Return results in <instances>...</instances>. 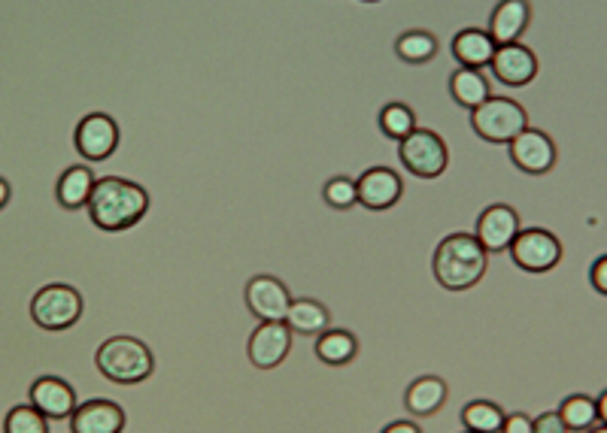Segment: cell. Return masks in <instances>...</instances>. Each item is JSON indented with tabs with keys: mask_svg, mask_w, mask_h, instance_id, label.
<instances>
[{
	"mask_svg": "<svg viewBox=\"0 0 607 433\" xmlns=\"http://www.w3.org/2000/svg\"><path fill=\"white\" fill-rule=\"evenodd\" d=\"M85 209H89L94 228L119 234V230L134 228L138 221H143V216L150 213V194L143 185L131 183V179L107 176V179L94 183Z\"/></svg>",
	"mask_w": 607,
	"mask_h": 433,
	"instance_id": "1",
	"label": "cell"
},
{
	"mask_svg": "<svg viewBox=\"0 0 607 433\" xmlns=\"http://www.w3.org/2000/svg\"><path fill=\"white\" fill-rule=\"evenodd\" d=\"M486 258L489 255L474 234H449L437 243L432 261L437 286L447 291H468L486 276Z\"/></svg>",
	"mask_w": 607,
	"mask_h": 433,
	"instance_id": "2",
	"label": "cell"
},
{
	"mask_svg": "<svg viewBox=\"0 0 607 433\" xmlns=\"http://www.w3.org/2000/svg\"><path fill=\"white\" fill-rule=\"evenodd\" d=\"M94 364L101 370V377L115 385H140L152 377L155 358L150 346L138 337H110L101 342Z\"/></svg>",
	"mask_w": 607,
	"mask_h": 433,
	"instance_id": "3",
	"label": "cell"
},
{
	"mask_svg": "<svg viewBox=\"0 0 607 433\" xmlns=\"http://www.w3.org/2000/svg\"><path fill=\"white\" fill-rule=\"evenodd\" d=\"M471 127L486 143L507 146L528 127V113L523 110V103L510 101V97H489L477 110H471Z\"/></svg>",
	"mask_w": 607,
	"mask_h": 433,
	"instance_id": "4",
	"label": "cell"
},
{
	"mask_svg": "<svg viewBox=\"0 0 607 433\" xmlns=\"http://www.w3.org/2000/svg\"><path fill=\"white\" fill-rule=\"evenodd\" d=\"M31 319L43 331H68L82 319V295L64 282L40 288L31 300Z\"/></svg>",
	"mask_w": 607,
	"mask_h": 433,
	"instance_id": "5",
	"label": "cell"
},
{
	"mask_svg": "<svg viewBox=\"0 0 607 433\" xmlns=\"http://www.w3.org/2000/svg\"><path fill=\"white\" fill-rule=\"evenodd\" d=\"M398 158H402L404 171H411L419 179H437L447 171L449 152L441 134L428 131V127H416L411 137L398 143Z\"/></svg>",
	"mask_w": 607,
	"mask_h": 433,
	"instance_id": "6",
	"label": "cell"
},
{
	"mask_svg": "<svg viewBox=\"0 0 607 433\" xmlns=\"http://www.w3.org/2000/svg\"><path fill=\"white\" fill-rule=\"evenodd\" d=\"M507 251H510L516 267L526 270V274H550L553 267L562 261L559 237L547 228L519 230Z\"/></svg>",
	"mask_w": 607,
	"mask_h": 433,
	"instance_id": "7",
	"label": "cell"
},
{
	"mask_svg": "<svg viewBox=\"0 0 607 433\" xmlns=\"http://www.w3.org/2000/svg\"><path fill=\"white\" fill-rule=\"evenodd\" d=\"M507 148H510L516 171L528 173V176H544L556 167V143L547 131L526 127L519 137L507 143Z\"/></svg>",
	"mask_w": 607,
	"mask_h": 433,
	"instance_id": "8",
	"label": "cell"
},
{
	"mask_svg": "<svg viewBox=\"0 0 607 433\" xmlns=\"http://www.w3.org/2000/svg\"><path fill=\"white\" fill-rule=\"evenodd\" d=\"M292 328L286 321H262L246 342V354L259 370H274L292 352Z\"/></svg>",
	"mask_w": 607,
	"mask_h": 433,
	"instance_id": "9",
	"label": "cell"
},
{
	"mask_svg": "<svg viewBox=\"0 0 607 433\" xmlns=\"http://www.w3.org/2000/svg\"><path fill=\"white\" fill-rule=\"evenodd\" d=\"M519 230H523V225H519V213H516L514 206L493 204L486 206L480 218H477L474 237L486 249V255H498V251L510 249V243L516 240Z\"/></svg>",
	"mask_w": 607,
	"mask_h": 433,
	"instance_id": "10",
	"label": "cell"
},
{
	"mask_svg": "<svg viewBox=\"0 0 607 433\" xmlns=\"http://www.w3.org/2000/svg\"><path fill=\"white\" fill-rule=\"evenodd\" d=\"M73 146L85 161H107L119 148V125L113 115L89 113L77 125Z\"/></svg>",
	"mask_w": 607,
	"mask_h": 433,
	"instance_id": "11",
	"label": "cell"
},
{
	"mask_svg": "<svg viewBox=\"0 0 607 433\" xmlns=\"http://www.w3.org/2000/svg\"><path fill=\"white\" fill-rule=\"evenodd\" d=\"M246 307H250L255 319L286 321L289 307H292V295H289V288L276 276H253L246 282Z\"/></svg>",
	"mask_w": 607,
	"mask_h": 433,
	"instance_id": "12",
	"label": "cell"
},
{
	"mask_svg": "<svg viewBox=\"0 0 607 433\" xmlns=\"http://www.w3.org/2000/svg\"><path fill=\"white\" fill-rule=\"evenodd\" d=\"M355 192H358V204L374 213L392 209V206L402 200L404 185L402 176L390 167H371L358 179H355Z\"/></svg>",
	"mask_w": 607,
	"mask_h": 433,
	"instance_id": "13",
	"label": "cell"
},
{
	"mask_svg": "<svg viewBox=\"0 0 607 433\" xmlns=\"http://www.w3.org/2000/svg\"><path fill=\"white\" fill-rule=\"evenodd\" d=\"M489 70H493V76L502 85L523 89V85H528L538 76V55L528 47H523V43H507V47L495 49Z\"/></svg>",
	"mask_w": 607,
	"mask_h": 433,
	"instance_id": "14",
	"label": "cell"
},
{
	"mask_svg": "<svg viewBox=\"0 0 607 433\" xmlns=\"http://www.w3.org/2000/svg\"><path fill=\"white\" fill-rule=\"evenodd\" d=\"M125 410L113 400H85L70 415V433H122Z\"/></svg>",
	"mask_w": 607,
	"mask_h": 433,
	"instance_id": "15",
	"label": "cell"
},
{
	"mask_svg": "<svg viewBox=\"0 0 607 433\" xmlns=\"http://www.w3.org/2000/svg\"><path fill=\"white\" fill-rule=\"evenodd\" d=\"M31 406L43 412L47 419H70L77 403V391L61 377H40L31 385Z\"/></svg>",
	"mask_w": 607,
	"mask_h": 433,
	"instance_id": "16",
	"label": "cell"
},
{
	"mask_svg": "<svg viewBox=\"0 0 607 433\" xmlns=\"http://www.w3.org/2000/svg\"><path fill=\"white\" fill-rule=\"evenodd\" d=\"M528 22H532L528 0H498L493 16H489V37L495 40V47L519 43V37L526 34Z\"/></svg>",
	"mask_w": 607,
	"mask_h": 433,
	"instance_id": "17",
	"label": "cell"
},
{
	"mask_svg": "<svg viewBox=\"0 0 607 433\" xmlns=\"http://www.w3.org/2000/svg\"><path fill=\"white\" fill-rule=\"evenodd\" d=\"M495 40L489 37V31H480V28H465L453 37V58L458 61V68L483 70L493 64L495 55Z\"/></svg>",
	"mask_w": 607,
	"mask_h": 433,
	"instance_id": "18",
	"label": "cell"
},
{
	"mask_svg": "<svg viewBox=\"0 0 607 433\" xmlns=\"http://www.w3.org/2000/svg\"><path fill=\"white\" fill-rule=\"evenodd\" d=\"M447 394L449 388L441 377H419L416 382H411V388H407L404 406H407V412H413V415L428 419V415H435V412L444 410Z\"/></svg>",
	"mask_w": 607,
	"mask_h": 433,
	"instance_id": "19",
	"label": "cell"
},
{
	"mask_svg": "<svg viewBox=\"0 0 607 433\" xmlns=\"http://www.w3.org/2000/svg\"><path fill=\"white\" fill-rule=\"evenodd\" d=\"M449 94L458 106L465 110H477L483 101L493 97V85L486 80L483 70H471V68H458L449 73Z\"/></svg>",
	"mask_w": 607,
	"mask_h": 433,
	"instance_id": "20",
	"label": "cell"
},
{
	"mask_svg": "<svg viewBox=\"0 0 607 433\" xmlns=\"http://www.w3.org/2000/svg\"><path fill=\"white\" fill-rule=\"evenodd\" d=\"M94 173L85 167V164H77V167H68V171L61 173V179L55 185V197L58 204L64 206V209H82V206H89V197L94 192Z\"/></svg>",
	"mask_w": 607,
	"mask_h": 433,
	"instance_id": "21",
	"label": "cell"
},
{
	"mask_svg": "<svg viewBox=\"0 0 607 433\" xmlns=\"http://www.w3.org/2000/svg\"><path fill=\"white\" fill-rule=\"evenodd\" d=\"M328 321H332V312L322 307L320 300H310V297L292 300L286 316L292 333H304V337H320L322 331H328Z\"/></svg>",
	"mask_w": 607,
	"mask_h": 433,
	"instance_id": "22",
	"label": "cell"
},
{
	"mask_svg": "<svg viewBox=\"0 0 607 433\" xmlns=\"http://www.w3.org/2000/svg\"><path fill=\"white\" fill-rule=\"evenodd\" d=\"M355 352H358L355 333L341 331V328H328V331H322L320 340H316V358L328 367L350 364L355 358Z\"/></svg>",
	"mask_w": 607,
	"mask_h": 433,
	"instance_id": "23",
	"label": "cell"
},
{
	"mask_svg": "<svg viewBox=\"0 0 607 433\" xmlns=\"http://www.w3.org/2000/svg\"><path fill=\"white\" fill-rule=\"evenodd\" d=\"M507 412L493 400H471L462 410V424L471 433H502Z\"/></svg>",
	"mask_w": 607,
	"mask_h": 433,
	"instance_id": "24",
	"label": "cell"
},
{
	"mask_svg": "<svg viewBox=\"0 0 607 433\" xmlns=\"http://www.w3.org/2000/svg\"><path fill=\"white\" fill-rule=\"evenodd\" d=\"M556 412H559V419L571 433H586L589 427H596L598 422L596 398H589V394H571V398H565Z\"/></svg>",
	"mask_w": 607,
	"mask_h": 433,
	"instance_id": "25",
	"label": "cell"
},
{
	"mask_svg": "<svg viewBox=\"0 0 607 433\" xmlns=\"http://www.w3.org/2000/svg\"><path fill=\"white\" fill-rule=\"evenodd\" d=\"M395 55L407 64H428L437 55V40L428 31H404L395 40Z\"/></svg>",
	"mask_w": 607,
	"mask_h": 433,
	"instance_id": "26",
	"label": "cell"
},
{
	"mask_svg": "<svg viewBox=\"0 0 607 433\" xmlns=\"http://www.w3.org/2000/svg\"><path fill=\"white\" fill-rule=\"evenodd\" d=\"M380 131L386 134L395 143H402L404 137H411L413 131H416V115L407 103H386L383 110H380L377 118Z\"/></svg>",
	"mask_w": 607,
	"mask_h": 433,
	"instance_id": "27",
	"label": "cell"
},
{
	"mask_svg": "<svg viewBox=\"0 0 607 433\" xmlns=\"http://www.w3.org/2000/svg\"><path fill=\"white\" fill-rule=\"evenodd\" d=\"M3 433H49L47 415L34 406H12L3 422Z\"/></svg>",
	"mask_w": 607,
	"mask_h": 433,
	"instance_id": "28",
	"label": "cell"
},
{
	"mask_svg": "<svg viewBox=\"0 0 607 433\" xmlns=\"http://www.w3.org/2000/svg\"><path fill=\"white\" fill-rule=\"evenodd\" d=\"M322 197L332 209H350L353 204H358V192H355V179L350 176H334L322 188Z\"/></svg>",
	"mask_w": 607,
	"mask_h": 433,
	"instance_id": "29",
	"label": "cell"
},
{
	"mask_svg": "<svg viewBox=\"0 0 607 433\" xmlns=\"http://www.w3.org/2000/svg\"><path fill=\"white\" fill-rule=\"evenodd\" d=\"M532 424H535V433H568L559 412H540L538 419H532Z\"/></svg>",
	"mask_w": 607,
	"mask_h": 433,
	"instance_id": "30",
	"label": "cell"
},
{
	"mask_svg": "<svg viewBox=\"0 0 607 433\" xmlns=\"http://www.w3.org/2000/svg\"><path fill=\"white\" fill-rule=\"evenodd\" d=\"M589 282H593L598 295L607 297V255H601V258L589 264Z\"/></svg>",
	"mask_w": 607,
	"mask_h": 433,
	"instance_id": "31",
	"label": "cell"
},
{
	"mask_svg": "<svg viewBox=\"0 0 607 433\" xmlns=\"http://www.w3.org/2000/svg\"><path fill=\"white\" fill-rule=\"evenodd\" d=\"M502 433H535V424H532V419H528L526 412H510L505 419Z\"/></svg>",
	"mask_w": 607,
	"mask_h": 433,
	"instance_id": "32",
	"label": "cell"
},
{
	"mask_svg": "<svg viewBox=\"0 0 607 433\" xmlns=\"http://www.w3.org/2000/svg\"><path fill=\"white\" fill-rule=\"evenodd\" d=\"M380 433H423V431H419V424H413V422H392L386 424Z\"/></svg>",
	"mask_w": 607,
	"mask_h": 433,
	"instance_id": "33",
	"label": "cell"
},
{
	"mask_svg": "<svg viewBox=\"0 0 607 433\" xmlns=\"http://www.w3.org/2000/svg\"><path fill=\"white\" fill-rule=\"evenodd\" d=\"M596 410H598V422L607 424V388L596 398Z\"/></svg>",
	"mask_w": 607,
	"mask_h": 433,
	"instance_id": "34",
	"label": "cell"
},
{
	"mask_svg": "<svg viewBox=\"0 0 607 433\" xmlns=\"http://www.w3.org/2000/svg\"><path fill=\"white\" fill-rule=\"evenodd\" d=\"M7 204H10V183L0 176V209H3Z\"/></svg>",
	"mask_w": 607,
	"mask_h": 433,
	"instance_id": "35",
	"label": "cell"
},
{
	"mask_svg": "<svg viewBox=\"0 0 607 433\" xmlns=\"http://www.w3.org/2000/svg\"><path fill=\"white\" fill-rule=\"evenodd\" d=\"M586 433H607V424H596V427H589Z\"/></svg>",
	"mask_w": 607,
	"mask_h": 433,
	"instance_id": "36",
	"label": "cell"
},
{
	"mask_svg": "<svg viewBox=\"0 0 607 433\" xmlns=\"http://www.w3.org/2000/svg\"><path fill=\"white\" fill-rule=\"evenodd\" d=\"M362 3H380V0H362Z\"/></svg>",
	"mask_w": 607,
	"mask_h": 433,
	"instance_id": "37",
	"label": "cell"
},
{
	"mask_svg": "<svg viewBox=\"0 0 607 433\" xmlns=\"http://www.w3.org/2000/svg\"><path fill=\"white\" fill-rule=\"evenodd\" d=\"M465 433H471V431H465Z\"/></svg>",
	"mask_w": 607,
	"mask_h": 433,
	"instance_id": "38",
	"label": "cell"
}]
</instances>
